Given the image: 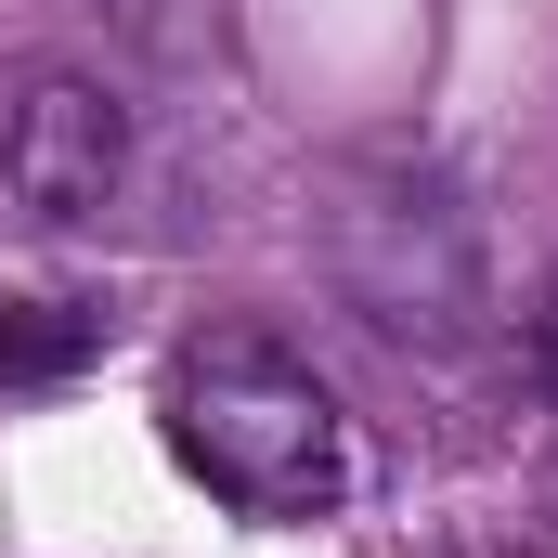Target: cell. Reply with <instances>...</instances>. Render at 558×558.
Returning a JSON list of instances; mask_svg holds the SVG:
<instances>
[{
	"mask_svg": "<svg viewBox=\"0 0 558 558\" xmlns=\"http://www.w3.org/2000/svg\"><path fill=\"white\" fill-rule=\"evenodd\" d=\"M118 169H131V105H118L105 78L52 65V78H26V92L0 105V195H13V208L92 221V208L118 195Z\"/></svg>",
	"mask_w": 558,
	"mask_h": 558,
	"instance_id": "7a4b0ae2",
	"label": "cell"
},
{
	"mask_svg": "<svg viewBox=\"0 0 558 558\" xmlns=\"http://www.w3.org/2000/svg\"><path fill=\"white\" fill-rule=\"evenodd\" d=\"M169 454L234 507V520H338L364 454L351 416L312 364H286L260 338H208L169 364Z\"/></svg>",
	"mask_w": 558,
	"mask_h": 558,
	"instance_id": "6da1fadb",
	"label": "cell"
}]
</instances>
